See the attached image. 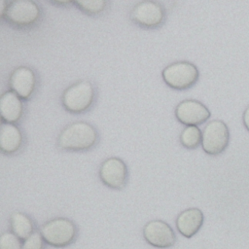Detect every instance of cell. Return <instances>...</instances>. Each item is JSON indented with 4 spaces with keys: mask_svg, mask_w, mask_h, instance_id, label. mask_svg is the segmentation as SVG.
Instances as JSON below:
<instances>
[{
    "mask_svg": "<svg viewBox=\"0 0 249 249\" xmlns=\"http://www.w3.org/2000/svg\"><path fill=\"white\" fill-rule=\"evenodd\" d=\"M98 141L96 128L84 121H78L66 125L57 137V146L70 152L87 151L95 146Z\"/></svg>",
    "mask_w": 249,
    "mask_h": 249,
    "instance_id": "6da1fadb",
    "label": "cell"
},
{
    "mask_svg": "<svg viewBox=\"0 0 249 249\" xmlns=\"http://www.w3.org/2000/svg\"><path fill=\"white\" fill-rule=\"evenodd\" d=\"M40 232L48 245L63 248L75 242L78 228L70 219L57 217L44 223L40 228Z\"/></svg>",
    "mask_w": 249,
    "mask_h": 249,
    "instance_id": "7a4b0ae2",
    "label": "cell"
},
{
    "mask_svg": "<svg viewBox=\"0 0 249 249\" xmlns=\"http://www.w3.org/2000/svg\"><path fill=\"white\" fill-rule=\"evenodd\" d=\"M95 99V89L91 82L80 80L70 85L61 95L63 108L72 114H81L88 111Z\"/></svg>",
    "mask_w": 249,
    "mask_h": 249,
    "instance_id": "3957f363",
    "label": "cell"
},
{
    "mask_svg": "<svg viewBox=\"0 0 249 249\" xmlns=\"http://www.w3.org/2000/svg\"><path fill=\"white\" fill-rule=\"evenodd\" d=\"M161 77L169 88L183 90L192 88L197 82L199 71L197 67L190 61H175L163 68Z\"/></svg>",
    "mask_w": 249,
    "mask_h": 249,
    "instance_id": "277c9868",
    "label": "cell"
},
{
    "mask_svg": "<svg viewBox=\"0 0 249 249\" xmlns=\"http://www.w3.org/2000/svg\"><path fill=\"white\" fill-rule=\"evenodd\" d=\"M41 18L40 6L32 0H16L8 4L4 19L18 28L33 26Z\"/></svg>",
    "mask_w": 249,
    "mask_h": 249,
    "instance_id": "5b68a950",
    "label": "cell"
},
{
    "mask_svg": "<svg viewBox=\"0 0 249 249\" xmlns=\"http://www.w3.org/2000/svg\"><path fill=\"white\" fill-rule=\"evenodd\" d=\"M230 142V131L225 122L221 120L210 121L202 130L201 146L210 156L223 153Z\"/></svg>",
    "mask_w": 249,
    "mask_h": 249,
    "instance_id": "8992f818",
    "label": "cell"
},
{
    "mask_svg": "<svg viewBox=\"0 0 249 249\" xmlns=\"http://www.w3.org/2000/svg\"><path fill=\"white\" fill-rule=\"evenodd\" d=\"M130 18L141 27L156 28L164 21L165 10L159 2L140 1L132 7Z\"/></svg>",
    "mask_w": 249,
    "mask_h": 249,
    "instance_id": "52a82bcc",
    "label": "cell"
},
{
    "mask_svg": "<svg viewBox=\"0 0 249 249\" xmlns=\"http://www.w3.org/2000/svg\"><path fill=\"white\" fill-rule=\"evenodd\" d=\"M127 177V166L120 158H108L99 167V178L101 182L110 189L121 190L124 188Z\"/></svg>",
    "mask_w": 249,
    "mask_h": 249,
    "instance_id": "ba28073f",
    "label": "cell"
},
{
    "mask_svg": "<svg viewBox=\"0 0 249 249\" xmlns=\"http://www.w3.org/2000/svg\"><path fill=\"white\" fill-rule=\"evenodd\" d=\"M143 237L148 244L159 249L172 247L176 243L173 229L162 220H152L143 227Z\"/></svg>",
    "mask_w": 249,
    "mask_h": 249,
    "instance_id": "9c48e42d",
    "label": "cell"
},
{
    "mask_svg": "<svg viewBox=\"0 0 249 249\" xmlns=\"http://www.w3.org/2000/svg\"><path fill=\"white\" fill-rule=\"evenodd\" d=\"M176 119L186 126L201 124L211 116L209 109L196 99H185L177 104L175 108Z\"/></svg>",
    "mask_w": 249,
    "mask_h": 249,
    "instance_id": "30bf717a",
    "label": "cell"
},
{
    "mask_svg": "<svg viewBox=\"0 0 249 249\" xmlns=\"http://www.w3.org/2000/svg\"><path fill=\"white\" fill-rule=\"evenodd\" d=\"M11 90L17 93L21 99H29L36 88V75L27 66H18L13 70L9 78Z\"/></svg>",
    "mask_w": 249,
    "mask_h": 249,
    "instance_id": "8fae6325",
    "label": "cell"
},
{
    "mask_svg": "<svg viewBox=\"0 0 249 249\" xmlns=\"http://www.w3.org/2000/svg\"><path fill=\"white\" fill-rule=\"evenodd\" d=\"M204 215L199 208L192 207L180 212L176 218V228L181 235L191 238L201 229Z\"/></svg>",
    "mask_w": 249,
    "mask_h": 249,
    "instance_id": "7c38bea8",
    "label": "cell"
},
{
    "mask_svg": "<svg viewBox=\"0 0 249 249\" xmlns=\"http://www.w3.org/2000/svg\"><path fill=\"white\" fill-rule=\"evenodd\" d=\"M24 111L22 99L13 90H6L0 96V115L3 123L17 124Z\"/></svg>",
    "mask_w": 249,
    "mask_h": 249,
    "instance_id": "4fadbf2b",
    "label": "cell"
},
{
    "mask_svg": "<svg viewBox=\"0 0 249 249\" xmlns=\"http://www.w3.org/2000/svg\"><path fill=\"white\" fill-rule=\"evenodd\" d=\"M23 143V136L15 124L2 123L0 127V150L3 154L13 155L18 153Z\"/></svg>",
    "mask_w": 249,
    "mask_h": 249,
    "instance_id": "5bb4252c",
    "label": "cell"
},
{
    "mask_svg": "<svg viewBox=\"0 0 249 249\" xmlns=\"http://www.w3.org/2000/svg\"><path fill=\"white\" fill-rule=\"evenodd\" d=\"M10 228L20 240L28 238L36 230L33 220L25 213L15 211L10 218Z\"/></svg>",
    "mask_w": 249,
    "mask_h": 249,
    "instance_id": "9a60e30c",
    "label": "cell"
},
{
    "mask_svg": "<svg viewBox=\"0 0 249 249\" xmlns=\"http://www.w3.org/2000/svg\"><path fill=\"white\" fill-rule=\"evenodd\" d=\"M180 143L184 148L193 150L201 144L202 132L198 126L190 125L186 126L180 133Z\"/></svg>",
    "mask_w": 249,
    "mask_h": 249,
    "instance_id": "2e32d148",
    "label": "cell"
},
{
    "mask_svg": "<svg viewBox=\"0 0 249 249\" xmlns=\"http://www.w3.org/2000/svg\"><path fill=\"white\" fill-rule=\"evenodd\" d=\"M74 5H76L81 11L84 13L94 16L101 14L107 6V2L104 0H86V1H74Z\"/></svg>",
    "mask_w": 249,
    "mask_h": 249,
    "instance_id": "e0dca14e",
    "label": "cell"
},
{
    "mask_svg": "<svg viewBox=\"0 0 249 249\" xmlns=\"http://www.w3.org/2000/svg\"><path fill=\"white\" fill-rule=\"evenodd\" d=\"M0 249H22V242L16 234L7 231L0 235Z\"/></svg>",
    "mask_w": 249,
    "mask_h": 249,
    "instance_id": "ac0fdd59",
    "label": "cell"
},
{
    "mask_svg": "<svg viewBox=\"0 0 249 249\" xmlns=\"http://www.w3.org/2000/svg\"><path fill=\"white\" fill-rule=\"evenodd\" d=\"M45 243L41 232L35 231L28 238L23 240L22 249H45Z\"/></svg>",
    "mask_w": 249,
    "mask_h": 249,
    "instance_id": "d6986e66",
    "label": "cell"
},
{
    "mask_svg": "<svg viewBox=\"0 0 249 249\" xmlns=\"http://www.w3.org/2000/svg\"><path fill=\"white\" fill-rule=\"evenodd\" d=\"M242 121H243V124H244L245 128L249 131V105L246 107V109L243 112Z\"/></svg>",
    "mask_w": 249,
    "mask_h": 249,
    "instance_id": "ffe728a7",
    "label": "cell"
},
{
    "mask_svg": "<svg viewBox=\"0 0 249 249\" xmlns=\"http://www.w3.org/2000/svg\"><path fill=\"white\" fill-rule=\"evenodd\" d=\"M8 2H6L5 0H0V16L1 18H3L4 16H5V13L7 11V8H8Z\"/></svg>",
    "mask_w": 249,
    "mask_h": 249,
    "instance_id": "44dd1931",
    "label": "cell"
},
{
    "mask_svg": "<svg viewBox=\"0 0 249 249\" xmlns=\"http://www.w3.org/2000/svg\"><path fill=\"white\" fill-rule=\"evenodd\" d=\"M52 3L54 4V5H62V6L69 5V4H73L72 1H53V2H52Z\"/></svg>",
    "mask_w": 249,
    "mask_h": 249,
    "instance_id": "7402d4cb",
    "label": "cell"
}]
</instances>
